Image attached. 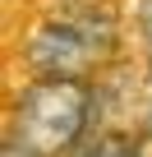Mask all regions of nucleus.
I'll return each instance as SVG.
<instances>
[{
	"instance_id": "obj_1",
	"label": "nucleus",
	"mask_w": 152,
	"mask_h": 157,
	"mask_svg": "<svg viewBox=\"0 0 152 157\" xmlns=\"http://www.w3.org/2000/svg\"><path fill=\"white\" fill-rule=\"evenodd\" d=\"M97 93L88 78H28L9 102L5 143L28 157H69L88 148Z\"/></svg>"
},
{
	"instance_id": "obj_2",
	"label": "nucleus",
	"mask_w": 152,
	"mask_h": 157,
	"mask_svg": "<svg viewBox=\"0 0 152 157\" xmlns=\"http://www.w3.org/2000/svg\"><path fill=\"white\" fill-rule=\"evenodd\" d=\"M120 56V28L106 10H74L32 23L19 37V65L28 78H92Z\"/></svg>"
},
{
	"instance_id": "obj_3",
	"label": "nucleus",
	"mask_w": 152,
	"mask_h": 157,
	"mask_svg": "<svg viewBox=\"0 0 152 157\" xmlns=\"http://www.w3.org/2000/svg\"><path fill=\"white\" fill-rule=\"evenodd\" d=\"M79 157H138V143H134L124 129H106V134H97Z\"/></svg>"
},
{
	"instance_id": "obj_4",
	"label": "nucleus",
	"mask_w": 152,
	"mask_h": 157,
	"mask_svg": "<svg viewBox=\"0 0 152 157\" xmlns=\"http://www.w3.org/2000/svg\"><path fill=\"white\" fill-rule=\"evenodd\" d=\"M134 33H138V42L152 51V0H134Z\"/></svg>"
},
{
	"instance_id": "obj_5",
	"label": "nucleus",
	"mask_w": 152,
	"mask_h": 157,
	"mask_svg": "<svg viewBox=\"0 0 152 157\" xmlns=\"http://www.w3.org/2000/svg\"><path fill=\"white\" fill-rule=\"evenodd\" d=\"M147 65H152V60H147Z\"/></svg>"
}]
</instances>
